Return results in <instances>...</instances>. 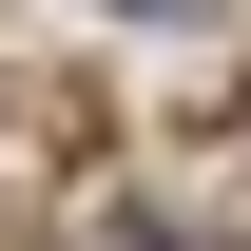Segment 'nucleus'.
<instances>
[{
	"label": "nucleus",
	"mask_w": 251,
	"mask_h": 251,
	"mask_svg": "<svg viewBox=\"0 0 251 251\" xmlns=\"http://www.w3.org/2000/svg\"><path fill=\"white\" fill-rule=\"evenodd\" d=\"M135 20H193V0H135Z\"/></svg>",
	"instance_id": "nucleus-1"
}]
</instances>
